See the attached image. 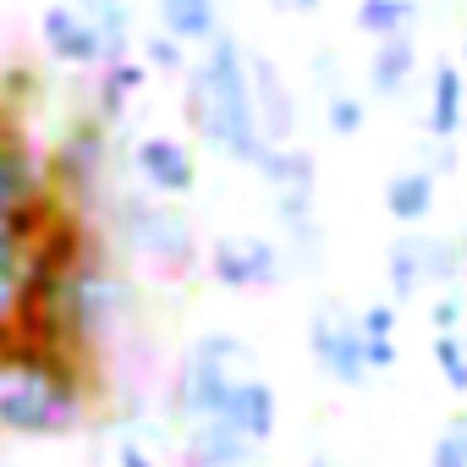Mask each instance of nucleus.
I'll return each instance as SVG.
<instances>
[{
    "label": "nucleus",
    "instance_id": "obj_20",
    "mask_svg": "<svg viewBox=\"0 0 467 467\" xmlns=\"http://www.w3.org/2000/svg\"><path fill=\"white\" fill-rule=\"evenodd\" d=\"M412 78H418V45H412V34L379 39L374 56H368V88H374L379 99H396V94H407Z\"/></svg>",
    "mask_w": 467,
    "mask_h": 467
},
{
    "label": "nucleus",
    "instance_id": "obj_10",
    "mask_svg": "<svg viewBox=\"0 0 467 467\" xmlns=\"http://www.w3.org/2000/svg\"><path fill=\"white\" fill-rule=\"evenodd\" d=\"M209 275L231 292H265L286 281V248L270 237H214L209 243Z\"/></svg>",
    "mask_w": 467,
    "mask_h": 467
},
{
    "label": "nucleus",
    "instance_id": "obj_22",
    "mask_svg": "<svg viewBox=\"0 0 467 467\" xmlns=\"http://www.w3.org/2000/svg\"><path fill=\"white\" fill-rule=\"evenodd\" d=\"M83 12H88L94 34L105 45V67L127 61L132 56V6H127V0H83Z\"/></svg>",
    "mask_w": 467,
    "mask_h": 467
},
{
    "label": "nucleus",
    "instance_id": "obj_18",
    "mask_svg": "<svg viewBox=\"0 0 467 467\" xmlns=\"http://www.w3.org/2000/svg\"><path fill=\"white\" fill-rule=\"evenodd\" d=\"M254 94H259V116L270 143H297V105L286 94V78L270 56H254Z\"/></svg>",
    "mask_w": 467,
    "mask_h": 467
},
{
    "label": "nucleus",
    "instance_id": "obj_19",
    "mask_svg": "<svg viewBox=\"0 0 467 467\" xmlns=\"http://www.w3.org/2000/svg\"><path fill=\"white\" fill-rule=\"evenodd\" d=\"M143 78H149L143 56H127V61L99 67V83H94V116H99L105 127H121V121H127V105H132V94L143 88Z\"/></svg>",
    "mask_w": 467,
    "mask_h": 467
},
{
    "label": "nucleus",
    "instance_id": "obj_27",
    "mask_svg": "<svg viewBox=\"0 0 467 467\" xmlns=\"http://www.w3.org/2000/svg\"><path fill=\"white\" fill-rule=\"evenodd\" d=\"M143 67H149V72H187L192 61H187V45H182V39H171V34L160 28V34H149V39H143Z\"/></svg>",
    "mask_w": 467,
    "mask_h": 467
},
{
    "label": "nucleus",
    "instance_id": "obj_2",
    "mask_svg": "<svg viewBox=\"0 0 467 467\" xmlns=\"http://www.w3.org/2000/svg\"><path fill=\"white\" fill-rule=\"evenodd\" d=\"M182 78H187V88H182L187 127L220 160L259 171L270 154V132H265L259 94H254V50H243L231 34H214Z\"/></svg>",
    "mask_w": 467,
    "mask_h": 467
},
{
    "label": "nucleus",
    "instance_id": "obj_21",
    "mask_svg": "<svg viewBox=\"0 0 467 467\" xmlns=\"http://www.w3.org/2000/svg\"><path fill=\"white\" fill-rule=\"evenodd\" d=\"M154 12H160V28L171 34V39H182V45H209L214 34H225L220 28V6L214 0H154Z\"/></svg>",
    "mask_w": 467,
    "mask_h": 467
},
{
    "label": "nucleus",
    "instance_id": "obj_24",
    "mask_svg": "<svg viewBox=\"0 0 467 467\" xmlns=\"http://www.w3.org/2000/svg\"><path fill=\"white\" fill-rule=\"evenodd\" d=\"M429 358H434V374L451 396H467V330H451V336H434L429 341Z\"/></svg>",
    "mask_w": 467,
    "mask_h": 467
},
{
    "label": "nucleus",
    "instance_id": "obj_9",
    "mask_svg": "<svg viewBox=\"0 0 467 467\" xmlns=\"http://www.w3.org/2000/svg\"><path fill=\"white\" fill-rule=\"evenodd\" d=\"M308 352H314V368L336 385H363L374 379L368 363H363V325L358 314H347L341 303H325L314 319H308Z\"/></svg>",
    "mask_w": 467,
    "mask_h": 467
},
{
    "label": "nucleus",
    "instance_id": "obj_12",
    "mask_svg": "<svg viewBox=\"0 0 467 467\" xmlns=\"http://www.w3.org/2000/svg\"><path fill=\"white\" fill-rule=\"evenodd\" d=\"M132 176H138L143 192H154V198H182V192H192V182H198V160H192V149H187L182 138L149 132V138L132 143Z\"/></svg>",
    "mask_w": 467,
    "mask_h": 467
},
{
    "label": "nucleus",
    "instance_id": "obj_33",
    "mask_svg": "<svg viewBox=\"0 0 467 467\" xmlns=\"http://www.w3.org/2000/svg\"><path fill=\"white\" fill-rule=\"evenodd\" d=\"M462 72H467V28H462Z\"/></svg>",
    "mask_w": 467,
    "mask_h": 467
},
{
    "label": "nucleus",
    "instance_id": "obj_25",
    "mask_svg": "<svg viewBox=\"0 0 467 467\" xmlns=\"http://www.w3.org/2000/svg\"><path fill=\"white\" fill-rule=\"evenodd\" d=\"M325 127L336 138H358L368 127V99H358L352 88H330L325 94Z\"/></svg>",
    "mask_w": 467,
    "mask_h": 467
},
{
    "label": "nucleus",
    "instance_id": "obj_3",
    "mask_svg": "<svg viewBox=\"0 0 467 467\" xmlns=\"http://www.w3.org/2000/svg\"><path fill=\"white\" fill-rule=\"evenodd\" d=\"M254 368L248 358V341H237L231 330H209L198 336L182 363H176V379H171V412L182 423H209L225 412L231 401V385H237L243 374Z\"/></svg>",
    "mask_w": 467,
    "mask_h": 467
},
{
    "label": "nucleus",
    "instance_id": "obj_17",
    "mask_svg": "<svg viewBox=\"0 0 467 467\" xmlns=\"http://www.w3.org/2000/svg\"><path fill=\"white\" fill-rule=\"evenodd\" d=\"M434 198H440V171H429V165H407L385 182V214L407 231H418L434 214Z\"/></svg>",
    "mask_w": 467,
    "mask_h": 467
},
{
    "label": "nucleus",
    "instance_id": "obj_29",
    "mask_svg": "<svg viewBox=\"0 0 467 467\" xmlns=\"http://www.w3.org/2000/svg\"><path fill=\"white\" fill-rule=\"evenodd\" d=\"M358 325H363V336H396V303L374 297L368 308H358Z\"/></svg>",
    "mask_w": 467,
    "mask_h": 467
},
{
    "label": "nucleus",
    "instance_id": "obj_35",
    "mask_svg": "<svg viewBox=\"0 0 467 467\" xmlns=\"http://www.w3.org/2000/svg\"><path fill=\"white\" fill-rule=\"evenodd\" d=\"M78 6H83V0H78Z\"/></svg>",
    "mask_w": 467,
    "mask_h": 467
},
{
    "label": "nucleus",
    "instance_id": "obj_31",
    "mask_svg": "<svg viewBox=\"0 0 467 467\" xmlns=\"http://www.w3.org/2000/svg\"><path fill=\"white\" fill-rule=\"evenodd\" d=\"M116 467H160V462H154L138 440H121V445H116Z\"/></svg>",
    "mask_w": 467,
    "mask_h": 467
},
{
    "label": "nucleus",
    "instance_id": "obj_16",
    "mask_svg": "<svg viewBox=\"0 0 467 467\" xmlns=\"http://www.w3.org/2000/svg\"><path fill=\"white\" fill-rule=\"evenodd\" d=\"M254 456H259V445L243 440L225 418L187 423V440H182V462H187V467H248Z\"/></svg>",
    "mask_w": 467,
    "mask_h": 467
},
{
    "label": "nucleus",
    "instance_id": "obj_8",
    "mask_svg": "<svg viewBox=\"0 0 467 467\" xmlns=\"http://www.w3.org/2000/svg\"><path fill=\"white\" fill-rule=\"evenodd\" d=\"M462 265H467V248H462V243L429 237V231H407V237H396L390 254H385L390 303H412V297H423V286L451 292V286L462 281Z\"/></svg>",
    "mask_w": 467,
    "mask_h": 467
},
{
    "label": "nucleus",
    "instance_id": "obj_23",
    "mask_svg": "<svg viewBox=\"0 0 467 467\" xmlns=\"http://www.w3.org/2000/svg\"><path fill=\"white\" fill-rule=\"evenodd\" d=\"M358 28L379 45V39H401L418 28V0H358Z\"/></svg>",
    "mask_w": 467,
    "mask_h": 467
},
{
    "label": "nucleus",
    "instance_id": "obj_15",
    "mask_svg": "<svg viewBox=\"0 0 467 467\" xmlns=\"http://www.w3.org/2000/svg\"><path fill=\"white\" fill-rule=\"evenodd\" d=\"M462 127H467V72L462 61H440L423 94V132L434 143H451Z\"/></svg>",
    "mask_w": 467,
    "mask_h": 467
},
{
    "label": "nucleus",
    "instance_id": "obj_14",
    "mask_svg": "<svg viewBox=\"0 0 467 467\" xmlns=\"http://www.w3.org/2000/svg\"><path fill=\"white\" fill-rule=\"evenodd\" d=\"M231 429H237L243 440H254V445H270V434H275V423H281V401H275V385L265 379V374H243L237 385H231V401H225V412H220Z\"/></svg>",
    "mask_w": 467,
    "mask_h": 467
},
{
    "label": "nucleus",
    "instance_id": "obj_1",
    "mask_svg": "<svg viewBox=\"0 0 467 467\" xmlns=\"http://www.w3.org/2000/svg\"><path fill=\"white\" fill-rule=\"evenodd\" d=\"M94 363L67 358L34 336H0V434L61 440L94 412Z\"/></svg>",
    "mask_w": 467,
    "mask_h": 467
},
{
    "label": "nucleus",
    "instance_id": "obj_34",
    "mask_svg": "<svg viewBox=\"0 0 467 467\" xmlns=\"http://www.w3.org/2000/svg\"><path fill=\"white\" fill-rule=\"evenodd\" d=\"M308 467H336V462H330V456H314V462H308Z\"/></svg>",
    "mask_w": 467,
    "mask_h": 467
},
{
    "label": "nucleus",
    "instance_id": "obj_26",
    "mask_svg": "<svg viewBox=\"0 0 467 467\" xmlns=\"http://www.w3.org/2000/svg\"><path fill=\"white\" fill-rule=\"evenodd\" d=\"M429 467H467V412H456V418L434 434V445H429Z\"/></svg>",
    "mask_w": 467,
    "mask_h": 467
},
{
    "label": "nucleus",
    "instance_id": "obj_4",
    "mask_svg": "<svg viewBox=\"0 0 467 467\" xmlns=\"http://www.w3.org/2000/svg\"><path fill=\"white\" fill-rule=\"evenodd\" d=\"M56 214H0V336H17L28 325Z\"/></svg>",
    "mask_w": 467,
    "mask_h": 467
},
{
    "label": "nucleus",
    "instance_id": "obj_30",
    "mask_svg": "<svg viewBox=\"0 0 467 467\" xmlns=\"http://www.w3.org/2000/svg\"><path fill=\"white\" fill-rule=\"evenodd\" d=\"M396 336H363V363H368V374H390L396 368Z\"/></svg>",
    "mask_w": 467,
    "mask_h": 467
},
{
    "label": "nucleus",
    "instance_id": "obj_13",
    "mask_svg": "<svg viewBox=\"0 0 467 467\" xmlns=\"http://www.w3.org/2000/svg\"><path fill=\"white\" fill-rule=\"evenodd\" d=\"M39 39H45L50 61H61L72 72L105 67V45H99V34H94V23H88V12L78 6V0H56V6H45Z\"/></svg>",
    "mask_w": 467,
    "mask_h": 467
},
{
    "label": "nucleus",
    "instance_id": "obj_7",
    "mask_svg": "<svg viewBox=\"0 0 467 467\" xmlns=\"http://www.w3.org/2000/svg\"><path fill=\"white\" fill-rule=\"evenodd\" d=\"M56 209H67L56 165L0 116V214H56Z\"/></svg>",
    "mask_w": 467,
    "mask_h": 467
},
{
    "label": "nucleus",
    "instance_id": "obj_11",
    "mask_svg": "<svg viewBox=\"0 0 467 467\" xmlns=\"http://www.w3.org/2000/svg\"><path fill=\"white\" fill-rule=\"evenodd\" d=\"M105 160H110V127H105L99 116L78 121V127L61 138V149L50 154V165H56V182H61L67 203H78V198H88L94 187H105Z\"/></svg>",
    "mask_w": 467,
    "mask_h": 467
},
{
    "label": "nucleus",
    "instance_id": "obj_28",
    "mask_svg": "<svg viewBox=\"0 0 467 467\" xmlns=\"http://www.w3.org/2000/svg\"><path fill=\"white\" fill-rule=\"evenodd\" d=\"M429 325H434V336L467 330V303H462L456 292H440V297H434V308H429Z\"/></svg>",
    "mask_w": 467,
    "mask_h": 467
},
{
    "label": "nucleus",
    "instance_id": "obj_5",
    "mask_svg": "<svg viewBox=\"0 0 467 467\" xmlns=\"http://www.w3.org/2000/svg\"><path fill=\"white\" fill-rule=\"evenodd\" d=\"M110 231L121 237L127 254H143L154 265H165L171 275H187L198 265V237H192V225L187 214L165 209L154 192H116V220Z\"/></svg>",
    "mask_w": 467,
    "mask_h": 467
},
{
    "label": "nucleus",
    "instance_id": "obj_6",
    "mask_svg": "<svg viewBox=\"0 0 467 467\" xmlns=\"http://www.w3.org/2000/svg\"><path fill=\"white\" fill-rule=\"evenodd\" d=\"M259 176L270 182L275 198V220L292 237V259H314L319 254V220H314V192H319V165L303 143H270Z\"/></svg>",
    "mask_w": 467,
    "mask_h": 467
},
{
    "label": "nucleus",
    "instance_id": "obj_32",
    "mask_svg": "<svg viewBox=\"0 0 467 467\" xmlns=\"http://www.w3.org/2000/svg\"><path fill=\"white\" fill-rule=\"evenodd\" d=\"M325 0H292V12H319Z\"/></svg>",
    "mask_w": 467,
    "mask_h": 467
}]
</instances>
